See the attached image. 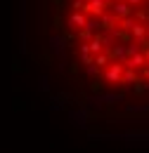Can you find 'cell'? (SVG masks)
<instances>
[{"instance_id":"obj_4","label":"cell","mask_w":149,"mask_h":153,"mask_svg":"<svg viewBox=\"0 0 149 153\" xmlns=\"http://www.w3.org/2000/svg\"><path fill=\"white\" fill-rule=\"evenodd\" d=\"M130 36L135 38V42H144L147 36H149V28L144 26V24H135V26L130 28Z\"/></svg>"},{"instance_id":"obj_2","label":"cell","mask_w":149,"mask_h":153,"mask_svg":"<svg viewBox=\"0 0 149 153\" xmlns=\"http://www.w3.org/2000/svg\"><path fill=\"white\" fill-rule=\"evenodd\" d=\"M111 14L116 17V19H126V17H130L132 14V10H130V5L126 2V0H111Z\"/></svg>"},{"instance_id":"obj_14","label":"cell","mask_w":149,"mask_h":153,"mask_svg":"<svg viewBox=\"0 0 149 153\" xmlns=\"http://www.w3.org/2000/svg\"><path fill=\"white\" fill-rule=\"evenodd\" d=\"M142 76H144V78L149 80V66H144V68H142Z\"/></svg>"},{"instance_id":"obj_9","label":"cell","mask_w":149,"mask_h":153,"mask_svg":"<svg viewBox=\"0 0 149 153\" xmlns=\"http://www.w3.org/2000/svg\"><path fill=\"white\" fill-rule=\"evenodd\" d=\"M71 118H74L76 125H81V127L85 125V113H83V111H74V113H71Z\"/></svg>"},{"instance_id":"obj_8","label":"cell","mask_w":149,"mask_h":153,"mask_svg":"<svg viewBox=\"0 0 149 153\" xmlns=\"http://www.w3.org/2000/svg\"><path fill=\"white\" fill-rule=\"evenodd\" d=\"M76 38L81 40V42H90V40L95 38V31L85 26V28H81V31H78V36H76Z\"/></svg>"},{"instance_id":"obj_1","label":"cell","mask_w":149,"mask_h":153,"mask_svg":"<svg viewBox=\"0 0 149 153\" xmlns=\"http://www.w3.org/2000/svg\"><path fill=\"white\" fill-rule=\"evenodd\" d=\"M123 64H116V61H111L107 68H104V80L107 82H121V76H123Z\"/></svg>"},{"instance_id":"obj_10","label":"cell","mask_w":149,"mask_h":153,"mask_svg":"<svg viewBox=\"0 0 149 153\" xmlns=\"http://www.w3.org/2000/svg\"><path fill=\"white\" fill-rule=\"evenodd\" d=\"M52 42V47H55V52H62L64 50V38H59V36H55V38L50 40Z\"/></svg>"},{"instance_id":"obj_7","label":"cell","mask_w":149,"mask_h":153,"mask_svg":"<svg viewBox=\"0 0 149 153\" xmlns=\"http://www.w3.org/2000/svg\"><path fill=\"white\" fill-rule=\"evenodd\" d=\"M121 82H123V85H135V82H137V71H130V68H123V76H121Z\"/></svg>"},{"instance_id":"obj_6","label":"cell","mask_w":149,"mask_h":153,"mask_svg":"<svg viewBox=\"0 0 149 153\" xmlns=\"http://www.w3.org/2000/svg\"><path fill=\"white\" fill-rule=\"evenodd\" d=\"M109 52H107V50H104V52H102V54H97V57H93V64L95 66H97V68H107V66H109Z\"/></svg>"},{"instance_id":"obj_5","label":"cell","mask_w":149,"mask_h":153,"mask_svg":"<svg viewBox=\"0 0 149 153\" xmlns=\"http://www.w3.org/2000/svg\"><path fill=\"white\" fill-rule=\"evenodd\" d=\"M88 50H90V54H93V57L102 54V52H104V42H102V38H99V36H95V38L88 42Z\"/></svg>"},{"instance_id":"obj_12","label":"cell","mask_w":149,"mask_h":153,"mask_svg":"<svg viewBox=\"0 0 149 153\" xmlns=\"http://www.w3.org/2000/svg\"><path fill=\"white\" fill-rule=\"evenodd\" d=\"M128 111H140V113H149V104H147V106H128Z\"/></svg>"},{"instance_id":"obj_13","label":"cell","mask_w":149,"mask_h":153,"mask_svg":"<svg viewBox=\"0 0 149 153\" xmlns=\"http://www.w3.org/2000/svg\"><path fill=\"white\" fill-rule=\"evenodd\" d=\"M126 2H128V5H130V7H132V5H135V7H140V5H142V2H144V0H126Z\"/></svg>"},{"instance_id":"obj_11","label":"cell","mask_w":149,"mask_h":153,"mask_svg":"<svg viewBox=\"0 0 149 153\" xmlns=\"http://www.w3.org/2000/svg\"><path fill=\"white\" fill-rule=\"evenodd\" d=\"M85 71H88V76H99V68H97L95 64H90V66H85Z\"/></svg>"},{"instance_id":"obj_3","label":"cell","mask_w":149,"mask_h":153,"mask_svg":"<svg viewBox=\"0 0 149 153\" xmlns=\"http://www.w3.org/2000/svg\"><path fill=\"white\" fill-rule=\"evenodd\" d=\"M85 24H88V17H85L83 12H71V17H69V28H71V31L85 28Z\"/></svg>"}]
</instances>
